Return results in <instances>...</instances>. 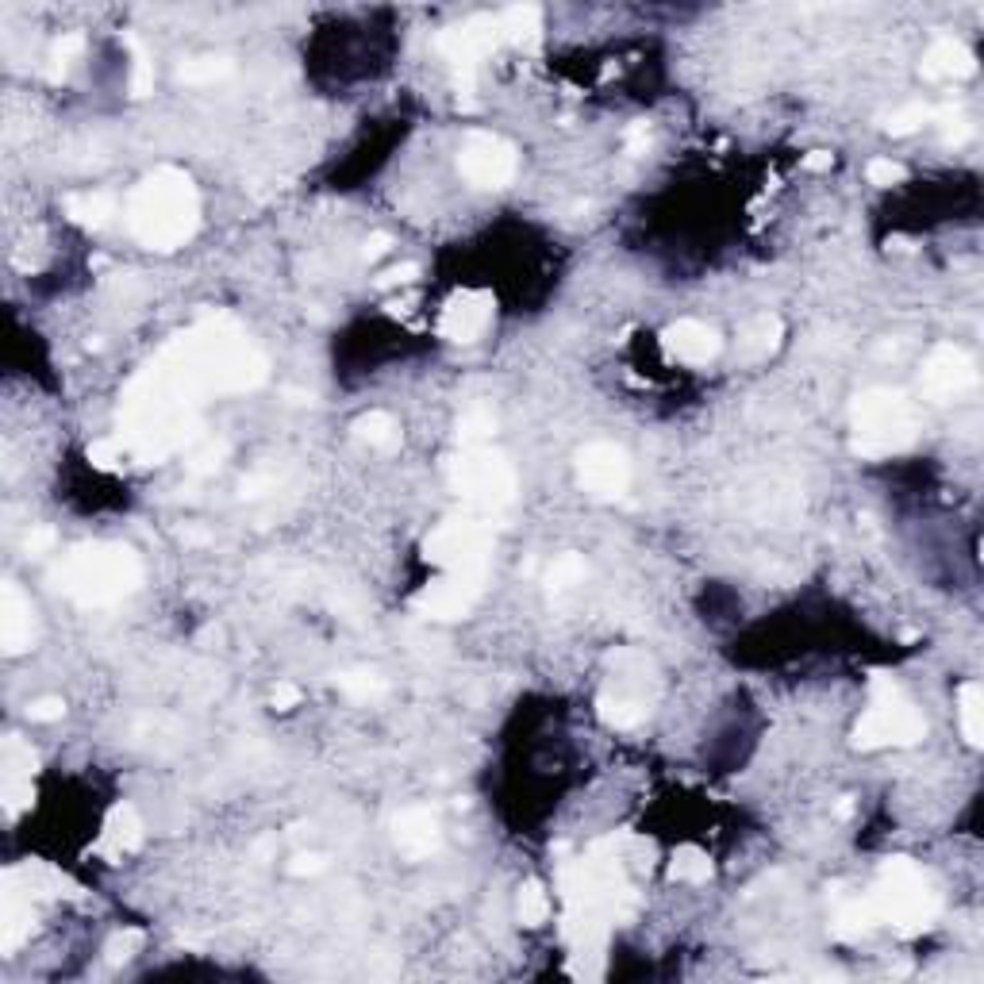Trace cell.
I'll use <instances>...</instances> for the list:
<instances>
[{
    "instance_id": "1",
    "label": "cell",
    "mask_w": 984,
    "mask_h": 984,
    "mask_svg": "<svg viewBox=\"0 0 984 984\" xmlns=\"http://www.w3.org/2000/svg\"><path fill=\"white\" fill-rule=\"evenodd\" d=\"M200 220L197 185L181 170H154L127 200V227L150 250H177Z\"/></svg>"
},
{
    "instance_id": "2",
    "label": "cell",
    "mask_w": 984,
    "mask_h": 984,
    "mask_svg": "<svg viewBox=\"0 0 984 984\" xmlns=\"http://www.w3.org/2000/svg\"><path fill=\"white\" fill-rule=\"evenodd\" d=\"M139 581H143L139 558L127 546H116V542L77 546L58 569V585L85 608L116 604L127 592L139 589Z\"/></svg>"
},
{
    "instance_id": "3",
    "label": "cell",
    "mask_w": 984,
    "mask_h": 984,
    "mask_svg": "<svg viewBox=\"0 0 984 984\" xmlns=\"http://www.w3.org/2000/svg\"><path fill=\"white\" fill-rule=\"evenodd\" d=\"M869 904L877 911V923H892L904 935H919L938 919V892L923 877V869L904 858L888 861L881 869V881Z\"/></svg>"
},
{
    "instance_id": "4",
    "label": "cell",
    "mask_w": 984,
    "mask_h": 984,
    "mask_svg": "<svg viewBox=\"0 0 984 984\" xmlns=\"http://www.w3.org/2000/svg\"><path fill=\"white\" fill-rule=\"evenodd\" d=\"M915 439V412L896 389H869L854 404V450L861 458H885Z\"/></svg>"
},
{
    "instance_id": "5",
    "label": "cell",
    "mask_w": 984,
    "mask_h": 984,
    "mask_svg": "<svg viewBox=\"0 0 984 984\" xmlns=\"http://www.w3.org/2000/svg\"><path fill=\"white\" fill-rule=\"evenodd\" d=\"M873 704L869 712L858 719L854 727V746L858 750H888V746H915L919 738L927 735V723L923 715L915 712L904 692L896 689V681L877 673L873 677Z\"/></svg>"
},
{
    "instance_id": "6",
    "label": "cell",
    "mask_w": 984,
    "mask_h": 984,
    "mask_svg": "<svg viewBox=\"0 0 984 984\" xmlns=\"http://www.w3.org/2000/svg\"><path fill=\"white\" fill-rule=\"evenodd\" d=\"M450 485L458 496L481 508H504L516 500V469L508 466L504 454L489 446H469L450 462Z\"/></svg>"
},
{
    "instance_id": "7",
    "label": "cell",
    "mask_w": 984,
    "mask_h": 984,
    "mask_svg": "<svg viewBox=\"0 0 984 984\" xmlns=\"http://www.w3.org/2000/svg\"><path fill=\"white\" fill-rule=\"evenodd\" d=\"M492 535L477 519H446L427 535V558L446 573H485Z\"/></svg>"
},
{
    "instance_id": "8",
    "label": "cell",
    "mask_w": 984,
    "mask_h": 984,
    "mask_svg": "<svg viewBox=\"0 0 984 984\" xmlns=\"http://www.w3.org/2000/svg\"><path fill=\"white\" fill-rule=\"evenodd\" d=\"M500 39H504L500 16H473V20L450 27V31H443V35L435 39L439 54L458 70V89H462L466 97L473 93V74H477L481 58H489Z\"/></svg>"
},
{
    "instance_id": "9",
    "label": "cell",
    "mask_w": 984,
    "mask_h": 984,
    "mask_svg": "<svg viewBox=\"0 0 984 984\" xmlns=\"http://www.w3.org/2000/svg\"><path fill=\"white\" fill-rule=\"evenodd\" d=\"M458 170L466 177L469 185L477 189H504L519 170V154L508 139L492 135V131H473L466 143H462V154H458Z\"/></svg>"
},
{
    "instance_id": "10",
    "label": "cell",
    "mask_w": 984,
    "mask_h": 984,
    "mask_svg": "<svg viewBox=\"0 0 984 984\" xmlns=\"http://www.w3.org/2000/svg\"><path fill=\"white\" fill-rule=\"evenodd\" d=\"M577 477H581V485L592 492V496H604V500H612V496H623L627 485H631V462H627V454L612 443H592L581 450V458H577Z\"/></svg>"
},
{
    "instance_id": "11",
    "label": "cell",
    "mask_w": 984,
    "mask_h": 984,
    "mask_svg": "<svg viewBox=\"0 0 984 984\" xmlns=\"http://www.w3.org/2000/svg\"><path fill=\"white\" fill-rule=\"evenodd\" d=\"M485 589V573H446L416 596V612L427 619H462Z\"/></svg>"
},
{
    "instance_id": "12",
    "label": "cell",
    "mask_w": 984,
    "mask_h": 984,
    "mask_svg": "<svg viewBox=\"0 0 984 984\" xmlns=\"http://www.w3.org/2000/svg\"><path fill=\"white\" fill-rule=\"evenodd\" d=\"M977 385V366L961 346H938L923 366V389L931 396H961Z\"/></svg>"
},
{
    "instance_id": "13",
    "label": "cell",
    "mask_w": 984,
    "mask_h": 984,
    "mask_svg": "<svg viewBox=\"0 0 984 984\" xmlns=\"http://www.w3.org/2000/svg\"><path fill=\"white\" fill-rule=\"evenodd\" d=\"M492 323V300L485 293H458L439 316V335L450 343H477Z\"/></svg>"
},
{
    "instance_id": "14",
    "label": "cell",
    "mask_w": 984,
    "mask_h": 984,
    "mask_svg": "<svg viewBox=\"0 0 984 984\" xmlns=\"http://www.w3.org/2000/svg\"><path fill=\"white\" fill-rule=\"evenodd\" d=\"M665 350H669V358H677L685 366H708L719 358L723 339L704 320H677L665 331Z\"/></svg>"
},
{
    "instance_id": "15",
    "label": "cell",
    "mask_w": 984,
    "mask_h": 984,
    "mask_svg": "<svg viewBox=\"0 0 984 984\" xmlns=\"http://www.w3.org/2000/svg\"><path fill=\"white\" fill-rule=\"evenodd\" d=\"M35 635V612H31V600L16 585H4L0 592V642L8 654H20L31 646Z\"/></svg>"
},
{
    "instance_id": "16",
    "label": "cell",
    "mask_w": 984,
    "mask_h": 984,
    "mask_svg": "<svg viewBox=\"0 0 984 984\" xmlns=\"http://www.w3.org/2000/svg\"><path fill=\"white\" fill-rule=\"evenodd\" d=\"M393 831H396V846H400L408 858H427V854H435L439 842H443L439 815L427 812V808H408V812H400L393 823Z\"/></svg>"
},
{
    "instance_id": "17",
    "label": "cell",
    "mask_w": 984,
    "mask_h": 984,
    "mask_svg": "<svg viewBox=\"0 0 984 984\" xmlns=\"http://www.w3.org/2000/svg\"><path fill=\"white\" fill-rule=\"evenodd\" d=\"M596 708H600V715H604V723H612L615 731L639 727L642 719H646V700H642V692L635 689V685H627V681L608 685V689L600 692Z\"/></svg>"
},
{
    "instance_id": "18",
    "label": "cell",
    "mask_w": 984,
    "mask_h": 984,
    "mask_svg": "<svg viewBox=\"0 0 984 984\" xmlns=\"http://www.w3.org/2000/svg\"><path fill=\"white\" fill-rule=\"evenodd\" d=\"M977 70V58H973V50L958 43V39H938L935 47L923 54V74L931 77V81H961V77H969Z\"/></svg>"
},
{
    "instance_id": "19",
    "label": "cell",
    "mask_w": 984,
    "mask_h": 984,
    "mask_svg": "<svg viewBox=\"0 0 984 984\" xmlns=\"http://www.w3.org/2000/svg\"><path fill=\"white\" fill-rule=\"evenodd\" d=\"M139 842H143V819H139V812H135L131 804L112 808L108 823H104V835H100V850H104L108 858H123V854H131Z\"/></svg>"
},
{
    "instance_id": "20",
    "label": "cell",
    "mask_w": 984,
    "mask_h": 984,
    "mask_svg": "<svg viewBox=\"0 0 984 984\" xmlns=\"http://www.w3.org/2000/svg\"><path fill=\"white\" fill-rule=\"evenodd\" d=\"M500 27H504V39L516 43V47H535L542 35V12L535 4H512L500 12Z\"/></svg>"
},
{
    "instance_id": "21",
    "label": "cell",
    "mask_w": 984,
    "mask_h": 984,
    "mask_svg": "<svg viewBox=\"0 0 984 984\" xmlns=\"http://www.w3.org/2000/svg\"><path fill=\"white\" fill-rule=\"evenodd\" d=\"M958 727L969 746H981L984 738V692L977 681H965L958 692Z\"/></svg>"
},
{
    "instance_id": "22",
    "label": "cell",
    "mask_w": 984,
    "mask_h": 984,
    "mask_svg": "<svg viewBox=\"0 0 984 984\" xmlns=\"http://www.w3.org/2000/svg\"><path fill=\"white\" fill-rule=\"evenodd\" d=\"M354 431H358L362 443L377 446V450H389V446L400 443V423L389 412H369V416L354 423Z\"/></svg>"
},
{
    "instance_id": "23",
    "label": "cell",
    "mask_w": 984,
    "mask_h": 984,
    "mask_svg": "<svg viewBox=\"0 0 984 984\" xmlns=\"http://www.w3.org/2000/svg\"><path fill=\"white\" fill-rule=\"evenodd\" d=\"M516 911H519V923H523V927H542V923L550 919V911H554V900H550L546 888L531 881V885L519 888Z\"/></svg>"
},
{
    "instance_id": "24",
    "label": "cell",
    "mask_w": 984,
    "mask_h": 984,
    "mask_svg": "<svg viewBox=\"0 0 984 984\" xmlns=\"http://www.w3.org/2000/svg\"><path fill=\"white\" fill-rule=\"evenodd\" d=\"M231 74V62L227 58H216V54H204V58H189L177 77L185 81V85H212V81H220V77Z\"/></svg>"
},
{
    "instance_id": "25",
    "label": "cell",
    "mask_w": 984,
    "mask_h": 984,
    "mask_svg": "<svg viewBox=\"0 0 984 984\" xmlns=\"http://www.w3.org/2000/svg\"><path fill=\"white\" fill-rule=\"evenodd\" d=\"M777 343H781V320L777 316H758L742 331V350L746 354H769Z\"/></svg>"
},
{
    "instance_id": "26",
    "label": "cell",
    "mask_w": 984,
    "mask_h": 984,
    "mask_svg": "<svg viewBox=\"0 0 984 984\" xmlns=\"http://www.w3.org/2000/svg\"><path fill=\"white\" fill-rule=\"evenodd\" d=\"M339 692L358 700V704H366V700L385 696V681L377 673H369V669H350V673H339Z\"/></svg>"
},
{
    "instance_id": "27",
    "label": "cell",
    "mask_w": 984,
    "mask_h": 984,
    "mask_svg": "<svg viewBox=\"0 0 984 984\" xmlns=\"http://www.w3.org/2000/svg\"><path fill=\"white\" fill-rule=\"evenodd\" d=\"M873 923H877V911H873V904H869V900H854V904H846V908L835 915V935L858 938V935H865Z\"/></svg>"
},
{
    "instance_id": "28",
    "label": "cell",
    "mask_w": 984,
    "mask_h": 984,
    "mask_svg": "<svg viewBox=\"0 0 984 984\" xmlns=\"http://www.w3.org/2000/svg\"><path fill=\"white\" fill-rule=\"evenodd\" d=\"M66 208H70V216H74L77 223H89V227L108 223V216L116 212L112 197H104V193H81V197H74Z\"/></svg>"
},
{
    "instance_id": "29",
    "label": "cell",
    "mask_w": 984,
    "mask_h": 984,
    "mask_svg": "<svg viewBox=\"0 0 984 984\" xmlns=\"http://www.w3.org/2000/svg\"><path fill=\"white\" fill-rule=\"evenodd\" d=\"M931 104H923V100H911L904 108H896V112H888L885 116V131L892 135H911V131H919L923 123H931Z\"/></svg>"
},
{
    "instance_id": "30",
    "label": "cell",
    "mask_w": 984,
    "mask_h": 984,
    "mask_svg": "<svg viewBox=\"0 0 984 984\" xmlns=\"http://www.w3.org/2000/svg\"><path fill=\"white\" fill-rule=\"evenodd\" d=\"M677 881H689V885H700V881H708L712 877V861L708 854H700V850H677V858H673V869H669Z\"/></svg>"
},
{
    "instance_id": "31",
    "label": "cell",
    "mask_w": 984,
    "mask_h": 984,
    "mask_svg": "<svg viewBox=\"0 0 984 984\" xmlns=\"http://www.w3.org/2000/svg\"><path fill=\"white\" fill-rule=\"evenodd\" d=\"M585 581V562L577 558V554H562L554 566H550V573H546V585L554 592H566V589H573V585H581Z\"/></svg>"
},
{
    "instance_id": "32",
    "label": "cell",
    "mask_w": 984,
    "mask_h": 984,
    "mask_svg": "<svg viewBox=\"0 0 984 984\" xmlns=\"http://www.w3.org/2000/svg\"><path fill=\"white\" fill-rule=\"evenodd\" d=\"M931 120H938V127H942V139L946 143H965L969 135H973V123L965 120V112L961 108H954V104H946V108H938V112H931Z\"/></svg>"
},
{
    "instance_id": "33",
    "label": "cell",
    "mask_w": 984,
    "mask_h": 984,
    "mask_svg": "<svg viewBox=\"0 0 984 984\" xmlns=\"http://www.w3.org/2000/svg\"><path fill=\"white\" fill-rule=\"evenodd\" d=\"M492 431H496V419H492V412H485V408L466 412L462 423H458V435H462V443H469V446H481L485 439H492Z\"/></svg>"
},
{
    "instance_id": "34",
    "label": "cell",
    "mask_w": 984,
    "mask_h": 984,
    "mask_svg": "<svg viewBox=\"0 0 984 984\" xmlns=\"http://www.w3.org/2000/svg\"><path fill=\"white\" fill-rule=\"evenodd\" d=\"M150 89H154V62L139 43H131V93L147 97Z\"/></svg>"
},
{
    "instance_id": "35",
    "label": "cell",
    "mask_w": 984,
    "mask_h": 984,
    "mask_svg": "<svg viewBox=\"0 0 984 984\" xmlns=\"http://www.w3.org/2000/svg\"><path fill=\"white\" fill-rule=\"evenodd\" d=\"M81 35H62L58 43H54V54H50V74L54 77H62L70 66H74V58L81 54Z\"/></svg>"
},
{
    "instance_id": "36",
    "label": "cell",
    "mask_w": 984,
    "mask_h": 984,
    "mask_svg": "<svg viewBox=\"0 0 984 984\" xmlns=\"http://www.w3.org/2000/svg\"><path fill=\"white\" fill-rule=\"evenodd\" d=\"M62 712H66L62 696H39L35 704H27V719L31 723H54V719H62Z\"/></svg>"
},
{
    "instance_id": "37",
    "label": "cell",
    "mask_w": 984,
    "mask_h": 984,
    "mask_svg": "<svg viewBox=\"0 0 984 984\" xmlns=\"http://www.w3.org/2000/svg\"><path fill=\"white\" fill-rule=\"evenodd\" d=\"M869 181L873 185H896V181H904V166L892 158H877V162H869Z\"/></svg>"
},
{
    "instance_id": "38",
    "label": "cell",
    "mask_w": 984,
    "mask_h": 984,
    "mask_svg": "<svg viewBox=\"0 0 984 984\" xmlns=\"http://www.w3.org/2000/svg\"><path fill=\"white\" fill-rule=\"evenodd\" d=\"M139 942H143L139 931H123V935H116L112 938V946H108V961H127L135 950H139Z\"/></svg>"
},
{
    "instance_id": "39",
    "label": "cell",
    "mask_w": 984,
    "mask_h": 984,
    "mask_svg": "<svg viewBox=\"0 0 984 984\" xmlns=\"http://www.w3.org/2000/svg\"><path fill=\"white\" fill-rule=\"evenodd\" d=\"M220 458H223V446L212 443V446H204L200 454L189 458V469H193V473H212V469L220 466Z\"/></svg>"
},
{
    "instance_id": "40",
    "label": "cell",
    "mask_w": 984,
    "mask_h": 984,
    "mask_svg": "<svg viewBox=\"0 0 984 984\" xmlns=\"http://www.w3.org/2000/svg\"><path fill=\"white\" fill-rule=\"evenodd\" d=\"M416 277H419L416 262H404V266H393V270L381 273V285H408V281H416Z\"/></svg>"
},
{
    "instance_id": "41",
    "label": "cell",
    "mask_w": 984,
    "mask_h": 984,
    "mask_svg": "<svg viewBox=\"0 0 984 984\" xmlns=\"http://www.w3.org/2000/svg\"><path fill=\"white\" fill-rule=\"evenodd\" d=\"M623 147H627V154H646V147H650V131H646L642 123H635V127L623 135Z\"/></svg>"
},
{
    "instance_id": "42",
    "label": "cell",
    "mask_w": 984,
    "mask_h": 984,
    "mask_svg": "<svg viewBox=\"0 0 984 984\" xmlns=\"http://www.w3.org/2000/svg\"><path fill=\"white\" fill-rule=\"evenodd\" d=\"M323 865H327V861H323L320 854H300V858H296L293 865H289V869H293L296 877H316V873H320Z\"/></svg>"
},
{
    "instance_id": "43",
    "label": "cell",
    "mask_w": 984,
    "mask_h": 984,
    "mask_svg": "<svg viewBox=\"0 0 984 984\" xmlns=\"http://www.w3.org/2000/svg\"><path fill=\"white\" fill-rule=\"evenodd\" d=\"M277 481H273L270 473H258V477H246L243 481V496H250V500H258V496H266V492L273 489Z\"/></svg>"
},
{
    "instance_id": "44",
    "label": "cell",
    "mask_w": 984,
    "mask_h": 984,
    "mask_svg": "<svg viewBox=\"0 0 984 984\" xmlns=\"http://www.w3.org/2000/svg\"><path fill=\"white\" fill-rule=\"evenodd\" d=\"M296 704H300V689H296V685H277V689H273V708L289 712Z\"/></svg>"
},
{
    "instance_id": "45",
    "label": "cell",
    "mask_w": 984,
    "mask_h": 984,
    "mask_svg": "<svg viewBox=\"0 0 984 984\" xmlns=\"http://www.w3.org/2000/svg\"><path fill=\"white\" fill-rule=\"evenodd\" d=\"M831 162H835V158H831L827 150H812V154L804 158V170H831Z\"/></svg>"
},
{
    "instance_id": "46",
    "label": "cell",
    "mask_w": 984,
    "mask_h": 984,
    "mask_svg": "<svg viewBox=\"0 0 984 984\" xmlns=\"http://www.w3.org/2000/svg\"><path fill=\"white\" fill-rule=\"evenodd\" d=\"M389 246H393V239H389L385 231H381V235H373V239L366 243V258H377V254H385Z\"/></svg>"
}]
</instances>
